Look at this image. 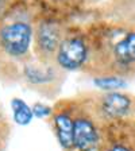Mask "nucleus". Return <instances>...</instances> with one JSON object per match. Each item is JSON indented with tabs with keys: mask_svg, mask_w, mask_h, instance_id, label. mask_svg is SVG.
<instances>
[{
	"mask_svg": "<svg viewBox=\"0 0 135 151\" xmlns=\"http://www.w3.org/2000/svg\"><path fill=\"white\" fill-rule=\"evenodd\" d=\"M31 27L26 23H12L1 31V43L9 55L26 54L31 43Z\"/></svg>",
	"mask_w": 135,
	"mask_h": 151,
	"instance_id": "f257e3e1",
	"label": "nucleus"
},
{
	"mask_svg": "<svg viewBox=\"0 0 135 151\" xmlns=\"http://www.w3.org/2000/svg\"><path fill=\"white\" fill-rule=\"evenodd\" d=\"M87 58V46L80 38H70L62 42L58 49V62L68 70H74L84 63Z\"/></svg>",
	"mask_w": 135,
	"mask_h": 151,
	"instance_id": "f03ea898",
	"label": "nucleus"
},
{
	"mask_svg": "<svg viewBox=\"0 0 135 151\" xmlns=\"http://www.w3.org/2000/svg\"><path fill=\"white\" fill-rule=\"evenodd\" d=\"M97 145V132L89 120L79 119L73 124V146L80 151H91Z\"/></svg>",
	"mask_w": 135,
	"mask_h": 151,
	"instance_id": "7ed1b4c3",
	"label": "nucleus"
},
{
	"mask_svg": "<svg viewBox=\"0 0 135 151\" xmlns=\"http://www.w3.org/2000/svg\"><path fill=\"white\" fill-rule=\"evenodd\" d=\"M131 101L122 93H110L103 100V111L111 117H122L130 111Z\"/></svg>",
	"mask_w": 135,
	"mask_h": 151,
	"instance_id": "20e7f679",
	"label": "nucleus"
},
{
	"mask_svg": "<svg viewBox=\"0 0 135 151\" xmlns=\"http://www.w3.org/2000/svg\"><path fill=\"white\" fill-rule=\"evenodd\" d=\"M57 135L60 139V143L64 148L73 147V122L68 115H57L56 119Z\"/></svg>",
	"mask_w": 135,
	"mask_h": 151,
	"instance_id": "39448f33",
	"label": "nucleus"
},
{
	"mask_svg": "<svg viewBox=\"0 0 135 151\" xmlns=\"http://www.w3.org/2000/svg\"><path fill=\"white\" fill-rule=\"evenodd\" d=\"M115 57L120 63L135 62V32L129 34L115 46Z\"/></svg>",
	"mask_w": 135,
	"mask_h": 151,
	"instance_id": "423d86ee",
	"label": "nucleus"
},
{
	"mask_svg": "<svg viewBox=\"0 0 135 151\" xmlns=\"http://www.w3.org/2000/svg\"><path fill=\"white\" fill-rule=\"evenodd\" d=\"M38 41H39V46L45 53H53L57 49L58 45V34L54 27L46 24L42 28H39V34H38Z\"/></svg>",
	"mask_w": 135,
	"mask_h": 151,
	"instance_id": "0eeeda50",
	"label": "nucleus"
},
{
	"mask_svg": "<svg viewBox=\"0 0 135 151\" xmlns=\"http://www.w3.org/2000/svg\"><path fill=\"white\" fill-rule=\"evenodd\" d=\"M11 105H12V112H14L15 122L18 123L19 126H27L28 123L31 122L32 116H34L32 109L23 100H20V99H14Z\"/></svg>",
	"mask_w": 135,
	"mask_h": 151,
	"instance_id": "6e6552de",
	"label": "nucleus"
},
{
	"mask_svg": "<svg viewBox=\"0 0 135 151\" xmlns=\"http://www.w3.org/2000/svg\"><path fill=\"white\" fill-rule=\"evenodd\" d=\"M95 85H97L99 88L105 89V91H115V89L123 88L126 82L124 80L118 78V77H101V78H95Z\"/></svg>",
	"mask_w": 135,
	"mask_h": 151,
	"instance_id": "1a4fd4ad",
	"label": "nucleus"
},
{
	"mask_svg": "<svg viewBox=\"0 0 135 151\" xmlns=\"http://www.w3.org/2000/svg\"><path fill=\"white\" fill-rule=\"evenodd\" d=\"M50 112H51L50 108L43 105V104H37V105H34V108H32V113H34L37 117H45Z\"/></svg>",
	"mask_w": 135,
	"mask_h": 151,
	"instance_id": "9d476101",
	"label": "nucleus"
},
{
	"mask_svg": "<svg viewBox=\"0 0 135 151\" xmlns=\"http://www.w3.org/2000/svg\"><path fill=\"white\" fill-rule=\"evenodd\" d=\"M108 151H130V150L127 147H124V146H115V147H112Z\"/></svg>",
	"mask_w": 135,
	"mask_h": 151,
	"instance_id": "9b49d317",
	"label": "nucleus"
},
{
	"mask_svg": "<svg viewBox=\"0 0 135 151\" xmlns=\"http://www.w3.org/2000/svg\"><path fill=\"white\" fill-rule=\"evenodd\" d=\"M1 4H3V0H0V7H1Z\"/></svg>",
	"mask_w": 135,
	"mask_h": 151,
	"instance_id": "f8f14e48",
	"label": "nucleus"
}]
</instances>
